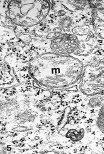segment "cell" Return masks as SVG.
<instances>
[{
  "label": "cell",
  "instance_id": "obj_1",
  "mask_svg": "<svg viewBox=\"0 0 104 154\" xmlns=\"http://www.w3.org/2000/svg\"><path fill=\"white\" fill-rule=\"evenodd\" d=\"M85 66L81 56L44 53L29 62L28 70L31 78L42 88L67 90L77 85Z\"/></svg>",
  "mask_w": 104,
  "mask_h": 154
},
{
  "label": "cell",
  "instance_id": "obj_2",
  "mask_svg": "<svg viewBox=\"0 0 104 154\" xmlns=\"http://www.w3.org/2000/svg\"><path fill=\"white\" fill-rule=\"evenodd\" d=\"M99 38L95 33L78 35L72 33H55L51 38L42 42L46 53L61 55L86 56L97 46Z\"/></svg>",
  "mask_w": 104,
  "mask_h": 154
},
{
  "label": "cell",
  "instance_id": "obj_3",
  "mask_svg": "<svg viewBox=\"0 0 104 154\" xmlns=\"http://www.w3.org/2000/svg\"><path fill=\"white\" fill-rule=\"evenodd\" d=\"M6 6V15L15 25L33 27L40 24L49 15L51 6L46 1H9Z\"/></svg>",
  "mask_w": 104,
  "mask_h": 154
},
{
  "label": "cell",
  "instance_id": "obj_4",
  "mask_svg": "<svg viewBox=\"0 0 104 154\" xmlns=\"http://www.w3.org/2000/svg\"><path fill=\"white\" fill-rule=\"evenodd\" d=\"M89 123L87 125L97 141L104 142V103L98 108L87 113Z\"/></svg>",
  "mask_w": 104,
  "mask_h": 154
},
{
  "label": "cell",
  "instance_id": "obj_5",
  "mask_svg": "<svg viewBox=\"0 0 104 154\" xmlns=\"http://www.w3.org/2000/svg\"><path fill=\"white\" fill-rule=\"evenodd\" d=\"M92 24L97 36L104 40V8L98 7L93 9Z\"/></svg>",
  "mask_w": 104,
  "mask_h": 154
}]
</instances>
